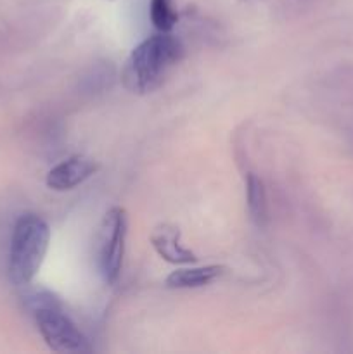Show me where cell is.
<instances>
[{
    "instance_id": "1",
    "label": "cell",
    "mask_w": 353,
    "mask_h": 354,
    "mask_svg": "<svg viewBox=\"0 0 353 354\" xmlns=\"http://www.w3.org/2000/svg\"><path fill=\"white\" fill-rule=\"evenodd\" d=\"M183 47L172 33L145 38L132 50L125 68V83L137 93L151 92L161 83L168 69L180 61Z\"/></svg>"
},
{
    "instance_id": "2",
    "label": "cell",
    "mask_w": 353,
    "mask_h": 354,
    "mask_svg": "<svg viewBox=\"0 0 353 354\" xmlns=\"http://www.w3.org/2000/svg\"><path fill=\"white\" fill-rule=\"evenodd\" d=\"M51 228L38 214L26 213L17 218L10 235L9 277L16 286H28L40 272L48 251Z\"/></svg>"
},
{
    "instance_id": "3",
    "label": "cell",
    "mask_w": 353,
    "mask_h": 354,
    "mask_svg": "<svg viewBox=\"0 0 353 354\" xmlns=\"http://www.w3.org/2000/svg\"><path fill=\"white\" fill-rule=\"evenodd\" d=\"M33 317L42 339L52 351L87 353L90 349L89 341L71 318L62 313L61 308L48 297L35 299Z\"/></svg>"
},
{
    "instance_id": "4",
    "label": "cell",
    "mask_w": 353,
    "mask_h": 354,
    "mask_svg": "<svg viewBox=\"0 0 353 354\" xmlns=\"http://www.w3.org/2000/svg\"><path fill=\"white\" fill-rule=\"evenodd\" d=\"M127 211L123 207H111L100 223L99 232V268L109 286L118 282L121 275L127 242Z\"/></svg>"
},
{
    "instance_id": "5",
    "label": "cell",
    "mask_w": 353,
    "mask_h": 354,
    "mask_svg": "<svg viewBox=\"0 0 353 354\" xmlns=\"http://www.w3.org/2000/svg\"><path fill=\"white\" fill-rule=\"evenodd\" d=\"M99 169L97 162L87 156L76 154L55 165L47 173V187L55 192H66L82 185Z\"/></svg>"
},
{
    "instance_id": "6",
    "label": "cell",
    "mask_w": 353,
    "mask_h": 354,
    "mask_svg": "<svg viewBox=\"0 0 353 354\" xmlns=\"http://www.w3.org/2000/svg\"><path fill=\"white\" fill-rule=\"evenodd\" d=\"M149 241L159 258L170 265H192L197 261V256L182 244L180 230L173 225L163 223L156 227Z\"/></svg>"
},
{
    "instance_id": "7",
    "label": "cell",
    "mask_w": 353,
    "mask_h": 354,
    "mask_svg": "<svg viewBox=\"0 0 353 354\" xmlns=\"http://www.w3.org/2000/svg\"><path fill=\"white\" fill-rule=\"evenodd\" d=\"M225 272L221 265L192 266V268H179L166 277L165 283L170 289H199L210 286L215 280L220 279Z\"/></svg>"
},
{
    "instance_id": "8",
    "label": "cell",
    "mask_w": 353,
    "mask_h": 354,
    "mask_svg": "<svg viewBox=\"0 0 353 354\" xmlns=\"http://www.w3.org/2000/svg\"><path fill=\"white\" fill-rule=\"evenodd\" d=\"M246 204L251 220L256 225H265L266 221V192L262 178L255 173H248L246 176Z\"/></svg>"
},
{
    "instance_id": "9",
    "label": "cell",
    "mask_w": 353,
    "mask_h": 354,
    "mask_svg": "<svg viewBox=\"0 0 353 354\" xmlns=\"http://www.w3.org/2000/svg\"><path fill=\"white\" fill-rule=\"evenodd\" d=\"M151 21L159 33H170L179 21V12L173 0H151Z\"/></svg>"
}]
</instances>
